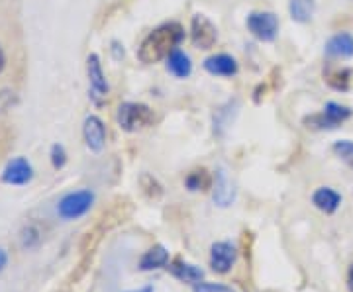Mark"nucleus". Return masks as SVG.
<instances>
[{
	"mask_svg": "<svg viewBox=\"0 0 353 292\" xmlns=\"http://www.w3.org/2000/svg\"><path fill=\"white\" fill-rule=\"evenodd\" d=\"M6 263H8V253L0 247V271L6 267Z\"/></svg>",
	"mask_w": 353,
	"mask_h": 292,
	"instance_id": "b1692460",
	"label": "nucleus"
},
{
	"mask_svg": "<svg viewBox=\"0 0 353 292\" xmlns=\"http://www.w3.org/2000/svg\"><path fill=\"white\" fill-rule=\"evenodd\" d=\"M248 30L259 41H275L279 34V18L273 12H252L248 16Z\"/></svg>",
	"mask_w": 353,
	"mask_h": 292,
	"instance_id": "423d86ee",
	"label": "nucleus"
},
{
	"mask_svg": "<svg viewBox=\"0 0 353 292\" xmlns=\"http://www.w3.org/2000/svg\"><path fill=\"white\" fill-rule=\"evenodd\" d=\"M316 10V0H289L290 18L299 24H308Z\"/></svg>",
	"mask_w": 353,
	"mask_h": 292,
	"instance_id": "a211bd4d",
	"label": "nucleus"
},
{
	"mask_svg": "<svg viewBox=\"0 0 353 292\" xmlns=\"http://www.w3.org/2000/svg\"><path fill=\"white\" fill-rule=\"evenodd\" d=\"M83 138L90 152L101 153L106 145V126L99 116H88L83 124Z\"/></svg>",
	"mask_w": 353,
	"mask_h": 292,
	"instance_id": "9d476101",
	"label": "nucleus"
},
{
	"mask_svg": "<svg viewBox=\"0 0 353 292\" xmlns=\"http://www.w3.org/2000/svg\"><path fill=\"white\" fill-rule=\"evenodd\" d=\"M238 261V249L230 242H216L210 247V267L218 275H226Z\"/></svg>",
	"mask_w": 353,
	"mask_h": 292,
	"instance_id": "0eeeda50",
	"label": "nucleus"
},
{
	"mask_svg": "<svg viewBox=\"0 0 353 292\" xmlns=\"http://www.w3.org/2000/svg\"><path fill=\"white\" fill-rule=\"evenodd\" d=\"M169 273L179 279L181 282H189V284H199L204 280V271L201 267H196V265H190L187 261H183V259H175V261H171L169 263Z\"/></svg>",
	"mask_w": 353,
	"mask_h": 292,
	"instance_id": "ddd939ff",
	"label": "nucleus"
},
{
	"mask_svg": "<svg viewBox=\"0 0 353 292\" xmlns=\"http://www.w3.org/2000/svg\"><path fill=\"white\" fill-rule=\"evenodd\" d=\"M350 81H352V71L350 69H338L334 73H330L326 76V83L334 90H340V92H345L350 89Z\"/></svg>",
	"mask_w": 353,
	"mask_h": 292,
	"instance_id": "aec40b11",
	"label": "nucleus"
},
{
	"mask_svg": "<svg viewBox=\"0 0 353 292\" xmlns=\"http://www.w3.org/2000/svg\"><path fill=\"white\" fill-rule=\"evenodd\" d=\"M352 114V108L338 104V102H328L322 112L306 116L304 124H306V127H312V129H334V127L341 126L345 120H350Z\"/></svg>",
	"mask_w": 353,
	"mask_h": 292,
	"instance_id": "7ed1b4c3",
	"label": "nucleus"
},
{
	"mask_svg": "<svg viewBox=\"0 0 353 292\" xmlns=\"http://www.w3.org/2000/svg\"><path fill=\"white\" fill-rule=\"evenodd\" d=\"M167 71L171 73L176 79H189L190 73H192V61L190 57L176 48L169 57H167Z\"/></svg>",
	"mask_w": 353,
	"mask_h": 292,
	"instance_id": "f3484780",
	"label": "nucleus"
},
{
	"mask_svg": "<svg viewBox=\"0 0 353 292\" xmlns=\"http://www.w3.org/2000/svg\"><path fill=\"white\" fill-rule=\"evenodd\" d=\"M65 163H67V152H65L63 145L55 143L51 147V165L55 167V169H63Z\"/></svg>",
	"mask_w": 353,
	"mask_h": 292,
	"instance_id": "4be33fe9",
	"label": "nucleus"
},
{
	"mask_svg": "<svg viewBox=\"0 0 353 292\" xmlns=\"http://www.w3.org/2000/svg\"><path fill=\"white\" fill-rule=\"evenodd\" d=\"M212 198L220 208H226L230 204L236 200V189L232 185V180L228 177V173L224 169H220L216 173V182H214V192H212Z\"/></svg>",
	"mask_w": 353,
	"mask_h": 292,
	"instance_id": "f8f14e48",
	"label": "nucleus"
},
{
	"mask_svg": "<svg viewBox=\"0 0 353 292\" xmlns=\"http://www.w3.org/2000/svg\"><path fill=\"white\" fill-rule=\"evenodd\" d=\"M4 63H6V57H4V51L0 48V73H2V69H4Z\"/></svg>",
	"mask_w": 353,
	"mask_h": 292,
	"instance_id": "a878e982",
	"label": "nucleus"
},
{
	"mask_svg": "<svg viewBox=\"0 0 353 292\" xmlns=\"http://www.w3.org/2000/svg\"><path fill=\"white\" fill-rule=\"evenodd\" d=\"M128 292H153L152 284H148V286H143V289H138V291H128Z\"/></svg>",
	"mask_w": 353,
	"mask_h": 292,
	"instance_id": "bb28decb",
	"label": "nucleus"
},
{
	"mask_svg": "<svg viewBox=\"0 0 353 292\" xmlns=\"http://www.w3.org/2000/svg\"><path fill=\"white\" fill-rule=\"evenodd\" d=\"M312 204H314L320 212H324V214H334L341 204L340 192H336L334 189H330V187H320L312 194Z\"/></svg>",
	"mask_w": 353,
	"mask_h": 292,
	"instance_id": "2eb2a0df",
	"label": "nucleus"
},
{
	"mask_svg": "<svg viewBox=\"0 0 353 292\" xmlns=\"http://www.w3.org/2000/svg\"><path fill=\"white\" fill-rule=\"evenodd\" d=\"M32 178H34V167L26 157H14L2 171V180L6 185L20 187V185H28Z\"/></svg>",
	"mask_w": 353,
	"mask_h": 292,
	"instance_id": "6e6552de",
	"label": "nucleus"
},
{
	"mask_svg": "<svg viewBox=\"0 0 353 292\" xmlns=\"http://www.w3.org/2000/svg\"><path fill=\"white\" fill-rule=\"evenodd\" d=\"M326 55L336 59H350L353 55V36L350 32H340L326 41Z\"/></svg>",
	"mask_w": 353,
	"mask_h": 292,
	"instance_id": "4468645a",
	"label": "nucleus"
},
{
	"mask_svg": "<svg viewBox=\"0 0 353 292\" xmlns=\"http://www.w3.org/2000/svg\"><path fill=\"white\" fill-rule=\"evenodd\" d=\"M87 75H88V85H90V96L92 98H106L108 94V81L104 76V71H102L101 57L97 53H90L87 57Z\"/></svg>",
	"mask_w": 353,
	"mask_h": 292,
	"instance_id": "1a4fd4ad",
	"label": "nucleus"
},
{
	"mask_svg": "<svg viewBox=\"0 0 353 292\" xmlns=\"http://www.w3.org/2000/svg\"><path fill=\"white\" fill-rule=\"evenodd\" d=\"M332 149H334V153L340 157L341 161H345V163L353 169V141L350 140L336 141Z\"/></svg>",
	"mask_w": 353,
	"mask_h": 292,
	"instance_id": "412c9836",
	"label": "nucleus"
},
{
	"mask_svg": "<svg viewBox=\"0 0 353 292\" xmlns=\"http://www.w3.org/2000/svg\"><path fill=\"white\" fill-rule=\"evenodd\" d=\"M169 265V251L163 245H153L152 249H148L139 259V269L141 271H157Z\"/></svg>",
	"mask_w": 353,
	"mask_h": 292,
	"instance_id": "dca6fc26",
	"label": "nucleus"
},
{
	"mask_svg": "<svg viewBox=\"0 0 353 292\" xmlns=\"http://www.w3.org/2000/svg\"><path fill=\"white\" fill-rule=\"evenodd\" d=\"M183 39H185V30L179 22L161 24L141 41L138 50V59L145 65L159 63L183 43Z\"/></svg>",
	"mask_w": 353,
	"mask_h": 292,
	"instance_id": "f257e3e1",
	"label": "nucleus"
},
{
	"mask_svg": "<svg viewBox=\"0 0 353 292\" xmlns=\"http://www.w3.org/2000/svg\"><path fill=\"white\" fill-rule=\"evenodd\" d=\"M190 41L196 50H212L218 41V30L216 25L204 16V14H194L190 18Z\"/></svg>",
	"mask_w": 353,
	"mask_h": 292,
	"instance_id": "39448f33",
	"label": "nucleus"
},
{
	"mask_svg": "<svg viewBox=\"0 0 353 292\" xmlns=\"http://www.w3.org/2000/svg\"><path fill=\"white\" fill-rule=\"evenodd\" d=\"M210 175H208V171H204V169H196V171H192L187 175L185 178V187L189 189L190 192H199V191H206L208 187H210Z\"/></svg>",
	"mask_w": 353,
	"mask_h": 292,
	"instance_id": "6ab92c4d",
	"label": "nucleus"
},
{
	"mask_svg": "<svg viewBox=\"0 0 353 292\" xmlns=\"http://www.w3.org/2000/svg\"><path fill=\"white\" fill-rule=\"evenodd\" d=\"M194 292H236L226 284H214V282H199L194 284Z\"/></svg>",
	"mask_w": 353,
	"mask_h": 292,
	"instance_id": "5701e85b",
	"label": "nucleus"
},
{
	"mask_svg": "<svg viewBox=\"0 0 353 292\" xmlns=\"http://www.w3.org/2000/svg\"><path fill=\"white\" fill-rule=\"evenodd\" d=\"M94 204V192L92 191H75L65 194L57 204V214L63 220H77L83 218Z\"/></svg>",
	"mask_w": 353,
	"mask_h": 292,
	"instance_id": "20e7f679",
	"label": "nucleus"
},
{
	"mask_svg": "<svg viewBox=\"0 0 353 292\" xmlns=\"http://www.w3.org/2000/svg\"><path fill=\"white\" fill-rule=\"evenodd\" d=\"M347 289H350V292H353V265L347 271Z\"/></svg>",
	"mask_w": 353,
	"mask_h": 292,
	"instance_id": "393cba45",
	"label": "nucleus"
},
{
	"mask_svg": "<svg viewBox=\"0 0 353 292\" xmlns=\"http://www.w3.org/2000/svg\"><path fill=\"white\" fill-rule=\"evenodd\" d=\"M153 118L155 116H153L152 108L148 104H141V102H122L118 106V112H116L118 126L128 134H134V132H139L143 127L152 126Z\"/></svg>",
	"mask_w": 353,
	"mask_h": 292,
	"instance_id": "f03ea898",
	"label": "nucleus"
},
{
	"mask_svg": "<svg viewBox=\"0 0 353 292\" xmlns=\"http://www.w3.org/2000/svg\"><path fill=\"white\" fill-rule=\"evenodd\" d=\"M204 71L212 76H234L238 75V61L228 53H216L204 59Z\"/></svg>",
	"mask_w": 353,
	"mask_h": 292,
	"instance_id": "9b49d317",
	"label": "nucleus"
}]
</instances>
